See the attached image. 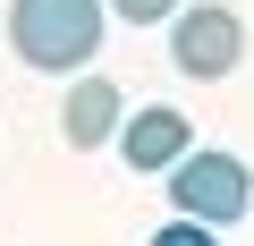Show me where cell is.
I'll return each mask as SVG.
<instances>
[{
  "label": "cell",
  "mask_w": 254,
  "mask_h": 246,
  "mask_svg": "<svg viewBox=\"0 0 254 246\" xmlns=\"http://www.w3.org/2000/svg\"><path fill=\"white\" fill-rule=\"evenodd\" d=\"M110 9L102 0H9V51L34 77H85L102 51Z\"/></svg>",
  "instance_id": "1"
},
{
  "label": "cell",
  "mask_w": 254,
  "mask_h": 246,
  "mask_svg": "<svg viewBox=\"0 0 254 246\" xmlns=\"http://www.w3.org/2000/svg\"><path fill=\"white\" fill-rule=\"evenodd\" d=\"M161 178H170V212H187V221H212V229L254 221V170H246L237 153H220V145L178 153Z\"/></svg>",
  "instance_id": "2"
},
{
  "label": "cell",
  "mask_w": 254,
  "mask_h": 246,
  "mask_svg": "<svg viewBox=\"0 0 254 246\" xmlns=\"http://www.w3.org/2000/svg\"><path fill=\"white\" fill-rule=\"evenodd\" d=\"M170 60H178V77L220 85V77L246 60V17L220 9V0H187V9L170 17Z\"/></svg>",
  "instance_id": "3"
},
{
  "label": "cell",
  "mask_w": 254,
  "mask_h": 246,
  "mask_svg": "<svg viewBox=\"0 0 254 246\" xmlns=\"http://www.w3.org/2000/svg\"><path fill=\"white\" fill-rule=\"evenodd\" d=\"M119 119H127V93L85 68L60 102V136H68V153H102V145H119Z\"/></svg>",
  "instance_id": "4"
},
{
  "label": "cell",
  "mask_w": 254,
  "mask_h": 246,
  "mask_svg": "<svg viewBox=\"0 0 254 246\" xmlns=\"http://www.w3.org/2000/svg\"><path fill=\"white\" fill-rule=\"evenodd\" d=\"M178 153H195V119L170 102H144L136 119H119V162L127 170H170Z\"/></svg>",
  "instance_id": "5"
},
{
  "label": "cell",
  "mask_w": 254,
  "mask_h": 246,
  "mask_svg": "<svg viewBox=\"0 0 254 246\" xmlns=\"http://www.w3.org/2000/svg\"><path fill=\"white\" fill-rule=\"evenodd\" d=\"M144 246H220V229H212V221H187V212H170V221H161Z\"/></svg>",
  "instance_id": "6"
},
{
  "label": "cell",
  "mask_w": 254,
  "mask_h": 246,
  "mask_svg": "<svg viewBox=\"0 0 254 246\" xmlns=\"http://www.w3.org/2000/svg\"><path fill=\"white\" fill-rule=\"evenodd\" d=\"M102 9H110L119 26H170V17L187 9V0H102Z\"/></svg>",
  "instance_id": "7"
}]
</instances>
